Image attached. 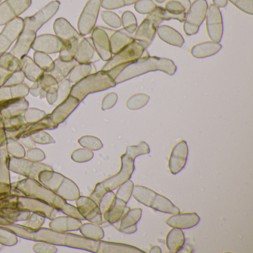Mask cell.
I'll use <instances>...</instances> for the list:
<instances>
[{"instance_id":"obj_1","label":"cell","mask_w":253,"mask_h":253,"mask_svg":"<svg viewBox=\"0 0 253 253\" xmlns=\"http://www.w3.org/2000/svg\"><path fill=\"white\" fill-rule=\"evenodd\" d=\"M60 6V2L58 0H54L35 15L25 18L23 31L10 53L19 59L27 55L36 38L38 31L55 15Z\"/></svg>"},{"instance_id":"obj_2","label":"cell","mask_w":253,"mask_h":253,"mask_svg":"<svg viewBox=\"0 0 253 253\" xmlns=\"http://www.w3.org/2000/svg\"><path fill=\"white\" fill-rule=\"evenodd\" d=\"M157 71H161L169 75H174L177 71V66L169 59L144 56L127 65L115 78V82L116 84H121L148 72Z\"/></svg>"},{"instance_id":"obj_3","label":"cell","mask_w":253,"mask_h":253,"mask_svg":"<svg viewBox=\"0 0 253 253\" xmlns=\"http://www.w3.org/2000/svg\"><path fill=\"white\" fill-rule=\"evenodd\" d=\"M116 85V83L111 75L107 72L101 70L91 74L77 83L72 87L71 94L72 97L81 101L91 93L105 91L113 88Z\"/></svg>"},{"instance_id":"obj_4","label":"cell","mask_w":253,"mask_h":253,"mask_svg":"<svg viewBox=\"0 0 253 253\" xmlns=\"http://www.w3.org/2000/svg\"><path fill=\"white\" fill-rule=\"evenodd\" d=\"M134 161L124 154L121 156V169L119 172L107 180L99 183L96 187L94 195L97 203L100 202L101 197L108 191H112L119 187L131 178L134 171Z\"/></svg>"},{"instance_id":"obj_5","label":"cell","mask_w":253,"mask_h":253,"mask_svg":"<svg viewBox=\"0 0 253 253\" xmlns=\"http://www.w3.org/2000/svg\"><path fill=\"white\" fill-rule=\"evenodd\" d=\"M146 48H143L141 45L136 42L135 41L128 44L125 48L121 49L119 52L114 54L110 60L103 66L102 71L109 72L115 68H125L127 65L136 61L140 57L148 56Z\"/></svg>"},{"instance_id":"obj_6","label":"cell","mask_w":253,"mask_h":253,"mask_svg":"<svg viewBox=\"0 0 253 253\" xmlns=\"http://www.w3.org/2000/svg\"><path fill=\"white\" fill-rule=\"evenodd\" d=\"M207 0H195L191 4L184 18L183 30L188 36L196 35L207 16Z\"/></svg>"},{"instance_id":"obj_7","label":"cell","mask_w":253,"mask_h":253,"mask_svg":"<svg viewBox=\"0 0 253 253\" xmlns=\"http://www.w3.org/2000/svg\"><path fill=\"white\" fill-rule=\"evenodd\" d=\"M101 0H88L78 20V31L81 36L92 32L97 23Z\"/></svg>"},{"instance_id":"obj_8","label":"cell","mask_w":253,"mask_h":253,"mask_svg":"<svg viewBox=\"0 0 253 253\" xmlns=\"http://www.w3.org/2000/svg\"><path fill=\"white\" fill-rule=\"evenodd\" d=\"M91 33V41L99 57L103 61H108L112 57L111 52L110 36L114 31L104 27L94 28Z\"/></svg>"},{"instance_id":"obj_9","label":"cell","mask_w":253,"mask_h":253,"mask_svg":"<svg viewBox=\"0 0 253 253\" xmlns=\"http://www.w3.org/2000/svg\"><path fill=\"white\" fill-rule=\"evenodd\" d=\"M32 0H5L0 4V26H4L24 13Z\"/></svg>"},{"instance_id":"obj_10","label":"cell","mask_w":253,"mask_h":253,"mask_svg":"<svg viewBox=\"0 0 253 253\" xmlns=\"http://www.w3.org/2000/svg\"><path fill=\"white\" fill-rule=\"evenodd\" d=\"M24 25V20L17 17L5 25L2 32L0 33V57L5 54L11 44L18 39Z\"/></svg>"},{"instance_id":"obj_11","label":"cell","mask_w":253,"mask_h":253,"mask_svg":"<svg viewBox=\"0 0 253 253\" xmlns=\"http://www.w3.org/2000/svg\"><path fill=\"white\" fill-rule=\"evenodd\" d=\"M206 17L209 37L212 42H220L223 32V18L220 9L212 4L208 7Z\"/></svg>"},{"instance_id":"obj_12","label":"cell","mask_w":253,"mask_h":253,"mask_svg":"<svg viewBox=\"0 0 253 253\" xmlns=\"http://www.w3.org/2000/svg\"><path fill=\"white\" fill-rule=\"evenodd\" d=\"M63 48L62 41L52 35H42L36 37L32 45V48L35 51L45 54H56Z\"/></svg>"},{"instance_id":"obj_13","label":"cell","mask_w":253,"mask_h":253,"mask_svg":"<svg viewBox=\"0 0 253 253\" xmlns=\"http://www.w3.org/2000/svg\"><path fill=\"white\" fill-rule=\"evenodd\" d=\"M188 154L189 149L185 140H181L174 146L169 161V167L171 174H177L183 169L187 162Z\"/></svg>"},{"instance_id":"obj_14","label":"cell","mask_w":253,"mask_h":253,"mask_svg":"<svg viewBox=\"0 0 253 253\" xmlns=\"http://www.w3.org/2000/svg\"><path fill=\"white\" fill-rule=\"evenodd\" d=\"M54 31L56 36L62 41L63 47L70 45L76 40L82 39L81 36L73 26L64 18H58L54 23Z\"/></svg>"},{"instance_id":"obj_15","label":"cell","mask_w":253,"mask_h":253,"mask_svg":"<svg viewBox=\"0 0 253 253\" xmlns=\"http://www.w3.org/2000/svg\"><path fill=\"white\" fill-rule=\"evenodd\" d=\"M157 28L158 26L150 18L146 17L136 29L133 38L143 48H146L153 41L156 35Z\"/></svg>"},{"instance_id":"obj_16","label":"cell","mask_w":253,"mask_h":253,"mask_svg":"<svg viewBox=\"0 0 253 253\" xmlns=\"http://www.w3.org/2000/svg\"><path fill=\"white\" fill-rule=\"evenodd\" d=\"M99 57L91 38H83L78 45L75 57V61L78 64H88L97 62Z\"/></svg>"},{"instance_id":"obj_17","label":"cell","mask_w":253,"mask_h":253,"mask_svg":"<svg viewBox=\"0 0 253 253\" xmlns=\"http://www.w3.org/2000/svg\"><path fill=\"white\" fill-rule=\"evenodd\" d=\"M142 210L140 208L129 209L123 216L116 226L120 232L126 234H132L137 232V223L141 218Z\"/></svg>"},{"instance_id":"obj_18","label":"cell","mask_w":253,"mask_h":253,"mask_svg":"<svg viewBox=\"0 0 253 253\" xmlns=\"http://www.w3.org/2000/svg\"><path fill=\"white\" fill-rule=\"evenodd\" d=\"M200 217L195 212L174 214L167 220V223L172 228L188 229L194 227L200 222Z\"/></svg>"},{"instance_id":"obj_19","label":"cell","mask_w":253,"mask_h":253,"mask_svg":"<svg viewBox=\"0 0 253 253\" xmlns=\"http://www.w3.org/2000/svg\"><path fill=\"white\" fill-rule=\"evenodd\" d=\"M163 5L162 7L174 17V20L183 23L191 2L190 0H167Z\"/></svg>"},{"instance_id":"obj_20","label":"cell","mask_w":253,"mask_h":253,"mask_svg":"<svg viewBox=\"0 0 253 253\" xmlns=\"http://www.w3.org/2000/svg\"><path fill=\"white\" fill-rule=\"evenodd\" d=\"M128 210L129 207H127V203L116 197L113 204L105 211V219L116 227L123 216Z\"/></svg>"},{"instance_id":"obj_21","label":"cell","mask_w":253,"mask_h":253,"mask_svg":"<svg viewBox=\"0 0 253 253\" xmlns=\"http://www.w3.org/2000/svg\"><path fill=\"white\" fill-rule=\"evenodd\" d=\"M134 41L131 34L127 32L125 29L114 31L110 36L111 52L112 55L119 52L121 49L125 48L126 45Z\"/></svg>"},{"instance_id":"obj_22","label":"cell","mask_w":253,"mask_h":253,"mask_svg":"<svg viewBox=\"0 0 253 253\" xmlns=\"http://www.w3.org/2000/svg\"><path fill=\"white\" fill-rule=\"evenodd\" d=\"M156 33L163 41L169 45L180 48L184 44V39L182 35L175 29L169 26H158Z\"/></svg>"},{"instance_id":"obj_23","label":"cell","mask_w":253,"mask_h":253,"mask_svg":"<svg viewBox=\"0 0 253 253\" xmlns=\"http://www.w3.org/2000/svg\"><path fill=\"white\" fill-rule=\"evenodd\" d=\"M21 68L20 70L24 74L25 77L32 82H38L40 78L43 75L44 72L35 63L31 57L27 55L20 58Z\"/></svg>"},{"instance_id":"obj_24","label":"cell","mask_w":253,"mask_h":253,"mask_svg":"<svg viewBox=\"0 0 253 253\" xmlns=\"http://www.w3.org/2000/svg\"><path fill=\"white\" fill-rule=\"evenodd\" d=\"M38 82L39 83L42 91L48 95V102L50 103H54L57 97V91L58 89V82L57 80L49 74L44 72Z\"/></svg>"},{"instance_id":"obj_25","label":"cell","mask_w":253,"mask_h":253,"mask_svg":"<svg viewBox=\"0 0 253 253\" xmlns=\"http://www.w3.org/2000/svg\"><path fill=\"white\" fill-rule=\"evenodd\" d=\"M149 207L167 214H175L180 213V210L170 200L158 193H155L152 198Z\"/></svg>"},{"instance_id":"obj_26","label":"cell","mask_w":253,"mask_h":253,"mask_svg":"<svg viewBox=\"0 0 253 253\" xmlns=\"http://www.w3.org/2000/svg\"><path fill=\"white\" fill-rule=\"evenodd\" d=\"M221 48L222 45L219 42H202L192 47L191 54L195 58H206L217 54Z\"/></svg>"},{"instance_id":"obj_27","label":"cell","mask_w":253,"mask_h":253,"mask_svg":"<svg viewBox=\"0 0 253 253\" xmlns=\"http://www.w3.org/2000/svg\"><path fill=\"white\" fill-rule=\"evenodd\" d=\"M185 235L182 229L178 228H173L169 232L167 236V247L170 253H178L182 250L185 244Z\"/></svg>"},{"instance_id":"obj_28","label":"cell","mask_w":253,"mask_h":253,"mask_svg":"<svg viewBox=\"0 0 253 253\" xmlns=\"http://www.w3.org/2000/svg\"><path fill=\"white\" fill-rule=\"evenodd\" d=\"M100 250L102 253H144L143 250L133 246L107 241H101L100 243Z\"/></svg>"},{"instance_id":"obj_29","label":"cell","mask_w":253,"mask_h":253,"mask_svg":"<svg viewBox=\"0 0 253 253\" xmlns=\"http://www.w3.org/2000/svg\"><path fill=\"white\" fill-rule=\"evenodd\" d=\"M79 104V100L75 97H69L60 107L57 108L51 115V121L54 124H59L64 121L68 115Z\"/></svg>"},{"instance_id":"obj_30","label":"cell","mask_w":253,"mask_h":253,"mask_svg":"<svg viewBox=\"0 0 253 253\" xmlns=\"http://www.w3.org/2000/svg\"><path fill=\"white\" fill-rule=\"evenodd\" d=\"M54 68L49 75L54 77L57 82L63 81L70 73L74 67L78 64L75 60L71 62H63L60 59L54 60Z\"/></svg>"},{"instance_id":"obj_31","label":"cell","mask_w":253,"mask_h":253,"mask_svg":"<svg viewBox=\"0 0 253 253\" xmlns=\"http://www.w3.org/2000/svg\"><path fill=\"white\" fill-rule=\"evenodd\" d=\"M97 72L96 67L92 63L88 64H77L71 71L69 76V81L72 83L79 82L85 77L95 73Z\"/></svg>"},{"instance_id":"obj_32","label":"cell","mask_w":253,"mask_h":253,"mask_svg":"<svg viewBox=\"0 0 253 253\" xmlns=\"http://www.w3.org/2000/svg\"><path fill=\"white\" fill-rule=\"evenodd\" d=\"M156 192L143 186H134L132 196L140 204L149 207L152 198Z\"/></svg>"},{"instance_id":"obj_33","label":"cell","mask_w":253,"mask_h":253,"mask_svg":"<svg viewBox=\"0 0 253 253\" xmlns=\"http://www.w3.org/2000/svg\"><path fill=\"white\" fill-rule=\"evenodd\" d=\"M0 67L8 72L14 73L20 70L21 62H20V59L13 55L11 53L5 52L0 57Z\"/></svg>"},{"instance_id":"obj_34","label":"cell","mask_w":253,"mask_h":253,"mask_svg":"<svg viewBox=\"0 0 253 253\" xmlns=\"http://www.w3.org/2000/svg\"><path fill=\"white\" fill-rule=\"evenodd\" d=\"M34 61L44 72H51L54 68V62L48 54L40 51H35L34 54Z\"/></svg>"},{"instance_id":"obj_35","label":"cell","mask_w":253,"mask_h":253,"mask_svg":"<svg viewBox=\"0 0 253 253\" xmlns=\"http://www.w3.org/2000/svg\"><path fill=\"white\" fill-rule=\"evenodd\" d=\"M82 39L76 40V41H73L70 45L63 47L61 51L59 52L60 53L59 59L63 62H71L75 60L78 45Z\"/></svg>"},{"instance_id":"obj_36","label":"cell","mask_w":253,"mask_h":253,"mask_svg":"<svg viewBox=\"0 0 253 253\" xmlns=\"http://www.w3.org/2000/svg\"><path fill=\"white\" fill-rule=\"evenodd\" d=\"M149 153H150V149H149V145L145 142L142 141L137 146H128L126 148L125 155L134 161L137 157L140 156V155H148Z\"/></svg>"},{"instance_id":"obj_37","label":"cell","mask_w":253,"mask_h":253,"mask_svg":"<svg viewBox=\"0 0 253 253\" xmlns=\"http://www.w3.org/2000/svg\"><path fill=\"white\" fill-rule=\"evenodd\" d=\"M149 99H150L149 96L145 94H134L127 100V108L131 110H137V109H142L146 106Z\"/></svg>"},{"instance_id":"obj_38","label":"cell","mask_w":253,"mask_h":253,"mask_svg":"<svg viewBox=\"0 0 253 253\" xmlns=\"http://www.w3.org/2000/svg\"><path fill=\"white\" fill-rule=\"evenodd\" d=\"M121 23H122L124 29L129 34H134L137 28V19L135 16L131 11H126L124 12L121 17Z\"/></svg>"},{"instance_id":"obj_39","label":"cell","mask_w":253,"mask_h":253,"mask_svg":"<svg viewBox=\"0 0 253 253\" xmlns=\"http://www.w3.org/2000/svg\"><path fill=\"white\" fill-rule=\"evenodd\" d=\"M134 186V183L129 179V180H127L119 186V189H118L115 195H116L117 198H120L124 202L128 203L131 197L132 196Z\"/></svg>"},{"instance_id":"obj_40","label":"cell","mask_w":253,"mask_h":253,"mask_svg":"<svg viewBox=\"0 0 253 253\" xmlns=\"http://www.w3.org/2000/svg\"><path fill=\"white\" fill-rule=\"evenodd\" d=\"M156 7V4L152 0H139L134 4L135 11L141 14H149Z\"/></svg>"},{"instance_id":"obj_41","label":"cell","mask_w":253,"mask_h":253,"mask_svg":"<svg viewBox=\"0 0 253 253\" xmlns=\"http://www.w3.org/2000/svg\"><path fill=\"white\" fill-rule=\"evenodd\" d=\"M101 17L104 23L111 27L118 29L122 26L121 17L112 11H103L101 13Z\"/></svg>"},{"instance_id":"obj_42","label":"cell","mask_w":253,"mask_h":253,"mask_svg":"<svg viewBox=\"0 0 253 253\" xmlns=\"http://www.w3.org/2000/svg\"><path fill=\"white\" fill-rule=\"evenodd\" d=\"M238 9L244 11L246 14L253 15V0H229Z\"/></svg>"},{"instance_id":"obj_43","label":"cell","mask_w":253,"mask_h":253,"mask_svg":"<svg viewBox=\"0 0 253 253\" xmlns=\"http://www.w3.org/2000/svg\"><path fill=\"white\" fill-rule=\"evenodd\" d=\"M115 198H116V195L112 191H108L101 197L99 204H100V210L103 214L113 204Z\"/></svg>"},{"instance_id":"obj_44","label":"cell","mask_w":253,"mask_h":253,"mask_svg":"<svg viewBox=\"0 0 253 253\" xmlns=\"http://www.w3.org/2000/svg\"><path fill=\"white\" fill-rule=\"evenodd\" d=\"M83 144L89 149H94V150H98L103 147V143H101L97 137H91V136H86L83 137L81 140Z\"/></svg>"},{"instance_id":"obj_45","label":"cell","mask_w":253,"mask_h":253,"mask_svg":"<svg viewBox=\"0 0 253 253\" xmlns=\"http://www.w3.org/2000/svg\"><path fill=\"white\" fill-rule=\"evenodd\" d=\"M24 74L23 73L21 70H19L17 71V72L11 74L4 85H5V86H14V85L21 84L23 82V81H24Z\"/></svg>"},{"instance_id":"obj_46","label":"cell","mask_w":253,"mask_h":253,"mask_svg":"<svg viewBox=\"0 0 253 253\" xmlns=\"http://www.w3.org/2000/svg\"><path fill=\"white\" fill-rule=\"evenodd\" d=\"M100 6L107 10H115L125 6L124 0H101Z\"/></svg>"},{"instance_id":"obj_47","label":"cell","mask_w":253,"mask_h":253,"mask_svg":"<svg viewBox=\"0 0 253 253\" xmlns=\"http://www.w3.org/2000/svg\"><path fill=\"white\" fill-rule=\"evenodd\" d=\"M86 231V235L91 238H96V239H102L104 236V232L103 229L100 226H94V225H87L85 228Z\"/></svg>"},{"instance_id":"obj_48","label":"cell","mask_w":253,"mask_h":253,"mask_svg":"<svg viewBox=\"0 0 253 253\" xmlns=\"http://www.w3.org/2000/svg\"><path fill=\"white\" fill-rule=\"evenodd\" d=\"M118 99L116 93L112 92L107 94L103 99V103H102V109L107 110V109H112L116 104Z\"/></svg>"},{"instance_id":"obj_49","label":"cell","mask_w":253,"mask_h":253,"mask_svg":"<svg viewBox=\"0 0 253 253\" xmlns=\"http://www.w3.org/2000/svg\"><path fill=\"white\" fill-rule=\"evenodd\" d=\"M43 116V112L32 109V110H29V112H27L25 117H26V121H29V122H32V121H36L41 119Z\"/></svg>"},{"instance_id":"obj_50","label":"cell","mask_w":253,"mask_h":253,"mask_svg":"<svg viewBox=\"0 0 253 253\" xmlns=\"http://www.w3.org/2000/svg\"><path fill=\"white\" fill-rule=\"evenodd\" d=\"M11 74H12L11 72H8V71L0 67V87L5 84V83L6 82L7 80L8 79Z\"/></svg>"},{"instance_id":"obj_51","label":"cell","mask_w":253,"mask_h":253,"mask_svg":"<svg viewBox=\"0 0 253 253\" xmlns=\"http://www.w3.org/2000/svg\"><path fill=\"white\" fill-rule=\"evenodd\" d=\"M228 0H213V5L217 8H225L227 5Z\"/></svg>"},{"instance_id":"obj_52","label":"cell","mask_w":253,"mask_h":253,"mask_svg":"<svg viewBox=\"0 0 253 253\" xmlns=\"http://www.w3.org/2000/svg\"><path fill=\"white\" fill-rule=\"evenodd\" d=\"M139 0H124V5H125V6L133 5V4H135Z\"/></svg>"},{"instance_id":"obj_53","label":"cell","mask_w":253,"mask_h":253,"mask_svg":"<svg viewBox=\"0 0 253 253\" xmlns=\"http://www.w3.org/2000/svg\"><path fill=\"white\" fill-rule=\"evenodd\" d=\"M150 253H161V248L159 247H152V250H150Z\"/></svg>"},{"instance_id":"obj_54","label":"cell","mask_w":253,"mask_h":253,"mask_svg":"<svg viewBox=\"0 0 253 253\" xmlns=\"http://www.w3.org/2000/svg\"><path fill=\"white\" fill-rule=\"evenodd\" d=\"M155 1L157 3L159 4V5H163L167 0H155Z\"/></svg>"},{"instance_id":"obj_55","label":"cell","mask_w":253,"mask_h":253,"mask_svg":"<svg viewBox=\"0 0 253 253\" xmlns=\"http://www.w3.org/2000/svg\"><path fill=\"white\" fill-rule=\"evenodd\" d=\"M1 1H2V0H0V2H1Z\"/></svg>"}]
</instances>
